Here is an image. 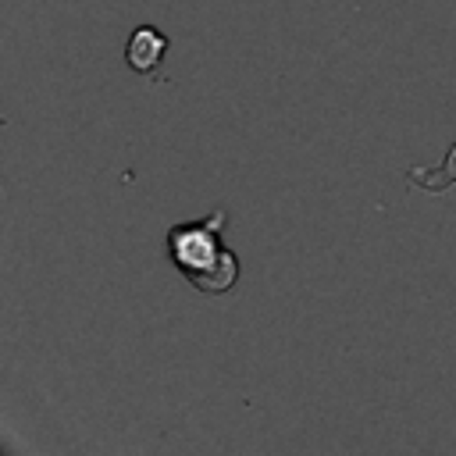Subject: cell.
Masks as SVG:
<instances>
[{
	"mask_svg": "<svg viewBox=\"0 0 456 456\" xmlns=\"http://www.w3.org/2000/svg\"><path fill=\"white\" fill-rule=\"evenodd\" d=\"M228 221H232V214L224 207H217L207 217L175 224L167 232V256H171V264L178 267V274L185 281H192L196 274H203V271H210L217 264V256L224 249L221 235H224Z\"/></svg>",
	"mask_w": 456,
	"mask_h": 456,
	"instance_id": "6da1fadb",
	"label": "cell"
},
{
	"mask_svg": "<svg viewBox=\"0 0 456 456\" xmlns=\"http://www.w3.org/2000/svg\"><path fill=\"white\" fill-rule=\"evenodd\" d=\"M167 46L171 43L157 25H139V28H132V36L125 43V61H128V68L135 75H153L164 64Z\"/></svg>",
	"mask_w": 456,
	"mask_h": 456,
	"instance_id": "7a4b0ae2",
	"label": "cell"
},
{
	"mask_svg": "<svg viewBox=\"0 0 456 456\" xmlns=\"http://www.w3.org/2000/svg\"><path fill=\"white\" fill-rule=\"evenodd\" d=\"M235 281H239V256H235V249L224 246L221 256H217V264H214L210 271L196 274L189 285H192L196 292H207V296H224V292L235 289Z\"/></svg>",
	"mask_w": 456,
	"mask_h": 456,
	"instance_id": "3957f363",
	"label": "cell"
},
{
	"mask_svg": "<svg viewBox=\"0 0 456 456\" xmlns=\"http://www.w3.org/2000/svg\"><path fill=\"white\" fill-rule=\"evenodd\" d=\"M452 182H456V146L449 150V157L438 167V175H431V171L424 175V167H410V185H420L428 192H445Z\"/></svg>",
	"mask_w": 456,
	"mask_h": 456,
	"instance_id": "277c9868",
	"label": "cell"
}]
</instances>
